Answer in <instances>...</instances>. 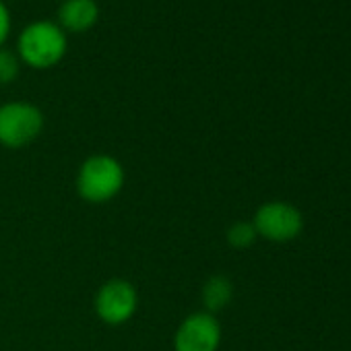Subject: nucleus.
<instances>
[{
  "label": "nucleus",
  "mask_w": 351,
  "mask_h": 351,
  "mask_svg": "<svg viewBox=\"0 0 351 351\" xmlns=\"http://www.w3.org/2000/svg\"><path fill=\"white\" fill-rule=\"evenodd\" d=\"M44 114L32 101H7L0 106V145L23 149L44 130Z\"/></svg>",
  "instance_id": "7ed1b4c3"
},
{
  "label": "nucleus",
  "mask_w": 351,
  "mask_h": 351,
  "mask_svg": "<svg viewBox=\"0 0 351 351\" xmlns=\"http://www.w3.org/2000/svg\"><path fill=\"white\" fill-rule=\"evenodd\" d=\"M99 19V5L95 0H62L58 7V25L66 34H85Z\"/></svg>",
  "instance_id": "0eeeda50"
},
{
  "label": "nucleus",
  "mask_w": 351,
  "mask_h": 351,
  "mask_svg": "<svg viewBox=\"0 0 351 351\" xmlns=\"http://www.w3.org/2000/svg\"><path fill=\"white\" fill-rule=\"evenodd\" d=\"M93 310L95 316L110 326L126 324L138 310V291L128 279L114 277L97 289Z\"/></svg>",
  "instance_id": "39448f33"
},
{
  "label": "nucleus",
  "mask_w": 351,
  "mask_h": 351,
  "mask_svg": "<svg viewBox=\"0 0 351 351\" xmlns=\"http://www.w3.org/2000/svg\"><path fill=\"white\" fill-rule=\"evenodd\" d=\"M66 32L50 19H38L27 23L17 40L19 60L36 71H48L56 66L66 56Z\"/></svg>",
  "instance_id": "f03ea898"
},
{
  "label": "nucleus",
  "mask_w": 351,
  "mask_h": 351,
  "mask_svg": "<svg viewBox=\"0 0 351 351\" xmlns=\"http://www.w3.org/2000/svg\"><path fill=\"white\" fill-rule=\"evenodd\" d=\"M19 73H21V60L17 52L3 46L0 48V85H11L13 81H17Z\"/></svg>",
  "instance_id": "9d476101"
},
{
  "label": "nucleus",
  "mask_w": 351,
  "mask_h": 351,
  "mask_svg": "<svg viewBox=\"0 0 351 351\" xmlns=\"http://www.w3.org/2000/svg\"><path fill=\"white\" fill-rule=\"evenodd\" d=\"M221 335V322L215 314L205 310L193 312L173 332V351H217Z\"/></svg>",
  "instance_id": "423d86ee"
},
{
  "label": "nucleus",
  "mask_w": 351,
  "mask_h": 351,
  "mask_svg": "<svg viewBox=\"0 0 351 351\" xmlns=\"http://www.w3.org/2000/svg\"><path fill=\"white\" fill-rule=\"evenodd\" d=\"M201 298L205 304V312L217 314L219 310H223L226 306H230L232 298H234V283L230 277L226 275H213L205 281L203 289H201Z\"/></svg>",
  "instance_id": "6e6552de"
},
{
  "label": "nucleus",
  "mask_w": 351,
  "mask_h": 351,
  "mask_svg": "<svg viewBox=\"0 0 351 351\" xmlns=\"http://www.w3.org/2000/svg\"><path fill=\"white\" fill-rule=\"evenodd\" d=\"M126 182V171L122 163L108 153L89 155L77 171L75 189L81 201L89 205H106L114 201Z\"/></svg>",
  "instance_id": "f257e3e1"
},
{
  "label": "nucleus",
  "mask_w": 351,
  "mask_h": 351,
  "mask_svg": "<svg viewBox=\"0 0 351 351\" xmlns=\"http://www.w3.org/2000/svg\"><path fill=\"white\" fill-rule=\"evenodd\" d=\"M252 226L258 238L273 244H287L304 232V215L291 203L267 201L256 209Z\"/></svg>",
  "instance_id": "20e7f679"
},
{
  "label": "nucleus",
  "mask_w": 351,
  "mask_h": 351,
  "mask_svg": "<svg viewBox=\"0 0 351 351\" xmlns=\"http://www.w3.org/2000/svg\"><path fill=\"white\" fill-rule=\"evenodd\" d=\"M226 240H228V244L232 248L246 250L258 240V236H256V230H254L252 221H236L234 226H230V230L226 234Z\"/></svg>",
  "instance_id": "1a4fd4ad"
},
{
  "label": "nucleus",
  "mask_w": 351,
  "mask_h": 351,
  "mask_svg": "<svg viewBox=\"0 0 351 351\" xmlns=\"http://www.w3.org/2000/svg\"><path fill=\"white\" fill-rule=\"evenodd\" d=\"M11 25H13V21H11V11H9V7H7L5 0H0V48L5 46V42H7L9 36H11Z\"/></svg>",
  "instance_id": "9b49d317"
}]
</instances>
